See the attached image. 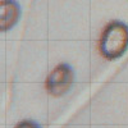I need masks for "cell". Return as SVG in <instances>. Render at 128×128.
I'll return each instance as SVG.
<instances>
[{"instance_id":"277c9868","label":"cell","mask_w":128,"mask_h":128,"mask_svg":"<svg viewBox=\"0 0 128 128\" xmlns=\"http://www.w3.org/2000/svg\"><path fill=\"white\" fill-rule=\"evenodd\" d=\"M14 128H40L38 124H36L32 120H22L20 123H18Z\"/></svg>"},{"instance_id":"3957f363","label":"cell","mask_w":128,"mask_h":128,"mask_svg":"<svg viewBox=\"0 0 128 128\" xmlns=\"http://www.w3.org/2000/svg\"><path fill=\"white\" fill-rule=\"evenodd\" d=\"M0 8H2L0 28L3 32H5L18 22L20 16V6L16 0H2Z\"/></svg>"},{"instance_id":"6da1fadb","label":"cell","mask_w":128,"mask_h":128,"mask_svg":"<svg viewBox=\"0 0 128 128\" xmlns=\"http://www.w3.org/2000/svg\"><path fill=\"white\" fill-rule=\"evenodd\" d=\"M128 48V26L119 20H113L105 26L99 49L104 58L108 60L120 58Z\"/></svg>"},{"instance_id":"7a4b0ae2","label":"cell","mask_w":128,"mask_h":128,"mask_svg":"<svg viewBox=\"0 0 128 128\" xmlns=\"http://www.w3.org/2000/svg\"><path fill=\"white\" fill-rule=\"evenodd\" d=\"M74 81L73 69L68 64H58L46 78V90L52 96H62L69 91Z\"/></svg>"}]
</instances>
